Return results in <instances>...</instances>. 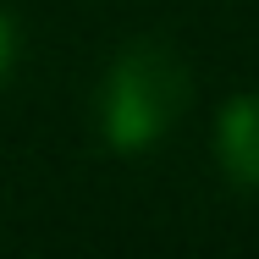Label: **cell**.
I'll return each instance as SVG.
<instances>
[{
  "label": "cell",
  "instance_id": "obj_1",
  "mask_svg": "<svg viewBox=\"0 0 259 259\" xmlns=\"http://www.w3.org/2000/svg\"><path fill=\"white\" fill-rule=\"evenodd\" d=\"M188 105V72L160 45H133L110 66L100 94V121L116 149H149Z\"/></svg>",
  "mask_w": 259,
  "mask_h": 259
},
{
  "label": "cell",
  "instance_id": "obj_3",
  "mask_svg": "<svg viewBox=\"0 0 259 259\" xmlns=\"http://www.w3.org/2000/svg\"><path fill=\"white\" fill-rule=\"evenodd\" d=\"M11 61H17V28H11V17L0 11V77L11 72Z\"/></svg>",
  "mask_w": 259,
  "mask_h": 259
},
{
  "label": "cell",
  "instance_id": "obj_2",
  "mask_svg": "<svg viewBox=\"0 0 259 259\" xmlns=\"http://www.w3.org/2000/svg\"><path fill=\"white\" fill-rule=\"evenodd\" d=\"M221 165L232 171V182L259 188V94H237L221 116Z\"/></svg>",
  "mask_w": 259,
  "mask_h": 259
}]
</instances>
